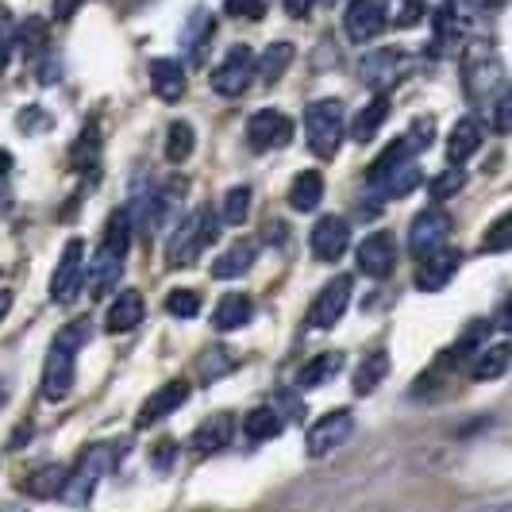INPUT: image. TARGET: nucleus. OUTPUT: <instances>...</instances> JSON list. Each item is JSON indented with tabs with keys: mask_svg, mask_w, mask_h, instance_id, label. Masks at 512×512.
Instances as JSON below:
<instances>
[{
	"mask_svg": "<svg viewBox=\"0 0 512 512\" xmlns=\"http://www.w3.org/2000/svg\"><path fill=\"white\" fill-rule=\"evenodd\" d=\"M347 135V116L339 101H312L305 108V139L316 158H335Z\"/></svg>",
	"mask_w": 512,
	"mask_h": 512,
	"instance_id": "f257e3e1",
	"label": "nucleus"
},
{
	"mask_svg": "<svg viewBox=\"0 0 512 512\" xmlns=\"http://www.w3.org/2000/svg\"><path fill=\"white\" fill-rule=\"evenodd\" d=\"M216 235H220V228H216L212 208L189 212L178 224V231H174L170 247H166V262H170V266H189V262H197L208 243H216Z\"/></svg>",
	"mask_w": 512,
	"mask_h": 512,
	"instance_id": "f03ea898",
	"label": "nucleus"
},
{
	"mask_svg": "<svg viewBox=\"0 0 512 512\" xmlns=\"http://www.w3.org/2000/svg\"><path fill=\"white\" fill-rule=\"evenodd\" d=\"M212 89L220 93V97H243L247 93V85L255 81V54H251V47L247 43H235L224 58H220V66L212 70Z\"/></svg>",
	"mask_w": 512,
	"mask_h": 512,
	"instance_id": "7ed1b4c3",
	"label": "nucleus"
},
{
	"mask_svg": "<svg viewBox=\"0 0 512 512\" xmlns=\"http://www.w3.org/2000/svg\"><path fill=\"white\" fill-rule=\"evenodd\" d=\"M81 289H85V239H70V243L62 247L58 266H54L51 297L58 305H70Z\"/></svg>",
	"mask_w": 512,
	"mask_h": 512,
	"instance_id": "20e7f679",
	"label": "nucleus"
},
{
	"mask_svg": "<svg viewBox=\"0 0 512 512\" xmlns=\"http://www.w3.org/2000/svg\"><path fill=\"white\" fill-rule=\"evenodd\" d=\"M108 462H112V451L108 447H93V451H85L81 462H77L74 474H66V486H62V497L70 501V505H85L89 497H93V489L97 482L104 478V470H108Z\"/></svg>",
	"mask_w": 512,
	"mask_h": 512,
	"instance_id": "39448f33",
	"label": "nucleus"
},
{
	"mask_svg": "<svg viewBox=\"0 0 512 512\" xmlns=\"http://www.w3.org/2000/svg\"><path fill=\"white\" fill-rule=\"evenodd\" d=\"M351 305V278H332L308 308V332H332Z\"/></svg>",
	"mask_w": 512,
	"mask_h": 512,
	"instance_id": "423d86ee",
	"label": "nucleus"
},
{
	"mask_svg": "<svg viewBox=\"0 0 512 512\" xmlns=\"http://www.w3.org/2000/svg\"><path fill=\"white\" fill-rule=\"evenodd\" d=\"M293 139V120L278 108H258L247 120V143L251 151H278Z\"/></svg>",
	"mask_w": 512,
	"mask_h": 512,
	"instance_id": "0eeeda50",
	"label": "nucleus"
},
{
	"mask_svg": "<svg viewBox=\"0 0 512 512\" xmlns=\"http://www.w3.org/2000/svg\"><path fill=\"white\" fill-rule=\"evenodd\" d=\"M359 74L370 89L389 93L401 77L409 74V58H405V51H397V47H382V51H374V54H366V58H362Z\"/></svg>",
	"mask_w": 512,
	"mask_h": 512,
	"instance_id": "6e6552de",
	"label": "nucleus"
},
{
	"mask_svg": "<svg viewBox=\"0 0 512 512\" xmlns=\"http://www.w3.org/2000/svg\"><path fill=\"white\" fill-rule=\"evenodd\" d=\"M355 432V416L347 409H335L328 416H320L312 428H308V455L312 459H324V455H332L339 443H347Z\"/></svg>",
	"mask_w": 512,
	"mask_h": 512,
	"instance_id": "1a4fd4ad",
	"label": "nucleus"
},
{
	"mask_svg": "<svg viewBox=\"0 0 512 512\" xmlns=\"http://www.w3.org/2000/svg\"><path fill=\"white\" fill-rule=\"evenodd\" d=\"M355 262H359V270L366 278H389L393 274V266H397V239H393V231H374V235H366L359 243V251H355Z\"/></svg>",
	"mask_w": 512,
	"mask_h": 512,
	"instance_id": "9d476101",
	"label": "nucleus"
},
{
	"mask_svg": "<svg viewBox=\"0 0 512 512\" xmlns=\"http://www.w3.org/2000/svg\"><path fill=\"white\" fill-rule=\"evenodd\" d=\"M447 235H451V216H447L443 208H424V212L412 220V228H409L412 258L432 255L436 247H443V243H447Z\"/></svg>",
	"mask_w": 512,
	"mask_h": 512,
	"instance_id": "9b49d317",
	"label": "nucleus"
},
{
	"mask_svg": "<svg viewBox=\"0 0 512 512\" xmlns=\"http://www.w3.org/2000/svg\"><path fill=\"white\" fill-rule=\"evenodd\" d=\"M459 266H462L459 251H451V247H436L432 255L420 258L416 289H420V293H439V289H447V282L459 274Z\"/></svg>",
	"mask_w": 512,
	"mask_h": 512,
	"instance_id": "f8f14e48",
	"label": "nucleus"
},
{
	"mask_svg": "<svg viewBox=\"0 0 512 512\" xmlns=\"http://www.w3.org/2000/svg\"><path fill=\"white\" fill-rule=\"evenodd\" d=\"M74 362L77 351L54 343L51 355H47V366H43V397L47 401H66L70 389H74Z\"/></svg>",
	"mask_w": 512,
	"mask_h": 512,
	"instance_id": "ddd939ff",
	"label": "nucleus"
},
{
	"mask_svg": "<svg viewBox=\"0 0 512 512\" xmlns=\"http://www.w3.org/2000/svg\"><path fill=\"white\" fill-rule=\"evenodd\" d=\"M308 247H312V255L320 258V262H335V258L347 255V247H351V228H347V220L343 216H324L312 235H308Z\"/></svg>",
	"mask_w": 512,
	"mask_h": 512,
	"instance_id": "4468645a",
	"label": "nucleus"
},
{
	"mask_svg": "<svg viewBox=\"0 0 512 512\" xmlns=\"http://www.w3.org/2000/svg\"><path fill=\"white\" fill-rule=\"evenodd\" d=\"M343 27H347V39L351 43H370L385 31V12L382 0H351L347 4V16H343Z\"/></svg>",
	"mask_w": 512,
	"mask_h": 512,
	"instance_id": "2eb2a0df",
	"label": "nucleus"
},
{
	"mask_svg": "<svg viewBox=\"0 0 512 512\" xmlns=\"http://www.w3.org/2000/svg\"><path fill=\"white\" fill-rule=\"evenodd\" d=\"M189 382H166V385H158L151 397L143 401V409H139V416H135V424L139 428H151V424H158V420H166L170 412H178L185 401H189Z\"/></svg>",
	"mask_w": 512,
	"mask_h": 512,
	"instance_id": "dca6fc26",
	"label": "nucleus"
},
{
	"mask_svg": "<svg viewBox=\"0 0 512 512\" xmlns=\"http://www.w3.org/2000/svg\"><path fill=\"white\" fill-rule=\"evenodd\" d=\"M420 181H424V174H420L416 158H409V162L393 166L389 174H382V178L374 181V185H370V193H374L378 201H397V197H409Z\"/></svg>",
	"mask_w": 512,
	"mask_h": 512,
	"instance_id": "f3484780",
	"label": "nucleus"
},
{
	"mask_svg": "<svg viewBox=\"0 0 512 512\" xmlns=\"http://www.w3.org/2000/svg\"><path fill=\"white\" fill-rule=\"evenodd\" d=\"M143 316H147L143 293H139V289H124V293H116V301L108 305V332L112 335L135 332V328L143 324Z\"/></svg>",
	"mask_w": 512,
	"mask_h": 512,
	"instance_id": "a211bd4d",
	"label": "nucleus"
},
{
	"mask_svg": "<svg viewBox=\"0 0 512 512\" xmlns=\"http://www.w3.org/2000/svg\"><path fill=\"white\" fill-rule=\"evenodd\" d=\"M151 85L154 93H158V101L174 104L185 97L189 77H185L181 62H174V58H151Z\"/></svg>",
	"mask_w": 512,
	"mask_h": 512,
	"instance_id": "6ab92c4d",
	"label": "nucleus"
},
{
	"mask_svg": "<svg viewBox=\"0 0 512 512\" xmlns=\"http://www.w3.org/2000/svg\"><path fill=\"white\" fill-rule=\"evenodd\" d=\"M385 120H389V93H374V97L355 112V120H351V139H355V143H370V139L382 131Z\"/></svg>",
	"mask_w": 512,
	"mask_h": 512,
	"instance_id": "aec40b11",
	"label": "nucleus"
},
{
	"mask_svg": "<svg viewBox=\"0 0 512 512\" xmlns=\"http://www.w3.org/2000/svg\"><path fill=\"white\" fill-rule=\"evenodd\" d=\"M478 147H482V124L474 116L455 120V128L447 135V158H451V166H462L470 154H478Z\"/></svg>",
	"mask_w": 512,
	"mask_h": 512,
	"instance_id": "412c9836",
	"label": "nucleus"
},
{
	"mask_svg": "<svg viewBox=\"0 0 512 512\" xmlns=\"http://www.w3.org/2000/svg\"><path fill=\"white\" fill-rule=\"evenodd\" d=\"M251 316H255L251 297H247V293H228V297L216 305V312H212V328H216V332H239V328L251 324Z\"/></svg>",
	"mask_w": 512,
	"mask_h": 512,
	"instance_id": "4be33fe9",
	"label": "nucleus"
},
{
	"mask_svg": "<svg viewBox=\"0 0 512 512\" xmlns=\"http://www.w3.org/2000/svg\"><path fill=\"white\" fill-rule=\"evenodd\" d=\"M343 362L347 355L343 351H320L316 359H308L301 366V374H297V389H320V385H328L343 370Z\"/></svg>",
	"mask_w": 512,
	"mask_h": 512,
	"instance_id": "5701e85b",
	"label": "nucleus"
},
{
	"mask_svg": "<svg viewBox=\"0 0 512 512\" xmlns=\"http://www.w3.org/2000/svg\"><path fill=\"white\" fill-rule=\"evenodd\" d=\"M255 255L258 247L255 243H247V239H239L235 247H228L224 255L212 262V278H220V282H231V278H243L251 266H255Z\"/></svg>",
	"mask_w": 512,
	"mask_h": 512,
	"instance_id": "b1692460",
	"label": "nucleus"
},
{
	"mask_svg": "<svg viewBox=\"0 0 512 512\" xmlns=\"http://www.w3.org/2000/svg\"><path fill=\"white\" fill-rule=\"evenodd\" d=\"M212 31H216V20H212V12L208 8H193L189 12V24H185V35H181V47L189 58H205L208 43H212Z\"/></svg>",
	"mask_w": 512,
	"mask_h": 512,
	"instance_id": "393cba45",
	"label": "nucleus"
},
{
	"mask_svg": "<svg viewBox=\"0 0 512 512\" xmlns=\"http://www.w3.org/2000/svg\"><path fill=\"white\" fill-rule=\"evenodd\" d=\"M231 432H235V420H231L228 412H216V416H208L205 424L193 432V451H201V455H212V451L228 447Z\"/></svg>",
	"mask_w": 512,
	"mask_h": 512,
	"instance_id": "a878e982",
	"label": "nucleus"
},
{
	"mask_svg": "<svg viewBox=\"0 0 512 512\" xmlns=\"http://www.w3.org/2000/svg\"><path fill=\"white\" fill-rule=\"evenodd\" d=\"M293 58H297V51H293V43H270L266 51L255 58V74L266 81V85H278L285 74H289V66H293Z\"/></svg>",
	"mask_w": 512,
	"mask_h": 512,
	"instance_id": "bb28decb",
	"label": "nucleus"
},
{
	"mask_svg": "<svg viewBox=\"0 0 512 512\" xmlns=\"http://www.w3.org/2000/svg\"><path fill=\"white\" fill-rule=\"evenodd\" d=\"M324 201V174L320 170H305L293 178V189H289V205L297 212H316Z\"/></svg>",
	"mask_w": 512,
	"mask_h": 512,
	"instance_id": "cd10ccee",
	"label": "nucleus"
},
{
	"mask_svg": "<svg viewBox=\"0 0 512 512\" xmlns=\"http://www.w3.org/2000/svg\"><path fill=\"white\" fill-rule=\"evenodd\" d=\"M120 274H124V258L97 251V258L89 262V293H93V297L112 293V289H116V282H120Z\"/></svg>",
	"mask_w": 512,
	"mask_h": 512,
	"instance_id": "c85d7f7f",
	"label": "nucleus"
},
{
	"mask_svg": "<svg viewBox=\"0 0 512 512\" xmlns=\"http://www.w3.org/2000/svg\"><path fill=\"white\" fill-rule=\"evenodd\" d=\"M285 420L278 416V409H251L243 416V436L251 439V443H270L274 436H282Z\"/></svg>",
	"mask_w": 512,
	"mask_h": 512,
	"instance_id": "c756f323",
	"label": "nucleus"
},
{
	"mask_svg": "<svg viewBox=\"0 0 512 512\" xmlns=\"http://www.w3.org/2000/svg\"><path fill=\"white\" fill-rule=\"evenodd\" d=\"M505 370H509V343L501 339L493 347H482L478 362L470 366V378L474 382H497V378H505Z\"/></svg>",
	"mask_w": 512,
	"mask_h": 512,
	"instance_id": "7c9ffc66",
	"label": "nucleus"
},
{
	"mask_svg": "<svg viewBox=\"0 0 512 512\" xmlns=\"http://www.w3.org/2000/svg\"><path fill=\"white\" fill-rule=\"evenodd\" d=\"M128 247H131V212L128 208H120V212H112V216H108L101 251L104 255L128 258Z\"/></svg>",
	"mask_w": 512,
	"mask_h": 512,
	"instance_id": "2f4dec72",
	"label": "nucleus"
},
{
	"mask_svg": "<svg viewBox=\"0 0 512 512\" xmlns=\"http://www.w3.org/2000/svg\"><path fill=\"white\" fill-rule=\"evenodd\" d=\"M385 374H389V355H385V351H370V355L362 359L359 370H355V393H359V397H370V393L385 382Z\"/></svg>",
	"mask_w": 512,
	"mask_h": 512,
	"instance_id": "473e14b6",
	"label": "nucleus"
},
{
	"mask_svg": "<svg viewBox=\"0 0 512 512\" xmlns=\"http://www.w3.org/2000/svg\"><path fill=\"white\" fill-rule=\"evenodd\" d=\"M66 466H43V470H35L31 478H24V493L27 497H54V493H62V486H66Z\"/></svg>",
	"mask_w": 512,
	"mask_h": 512,
	"instance_id": "72a5a7b5",
	"label": "nucleus"
},
{
	"mask_svg": "<svg viewBox=\"0 0 512 512\" xmlns=\"http://www.w3.org/2000/svg\"><path fill=\"white\" fill-rule=\"evenodd\" d=\"M193 147H197V131H193V124H189V120H174L170 131H166V158H170L174 166H181V162L193 154Z\"/></svg>",
	"mask_w": 512,
	"mask_h": 512,
	"instance_id": "f704fd0d",
	"label": "nucleus"
},
{
	"mask_svg": "<svg viewBox=\"0 0 512 512\" xmlns=\"http://www.w3.org/2000/svg\"><path fill=\"white\" fill-rule=\"evenodd\" d=\"M409 158H416V154H412V147L405 143V135H401V139H393V143H389V147L370 162V170H366V185H374L382 174H389L393 166H401V162H409Z\"/></svg>",
	"mask_w": 512,
	"mask_h": 512,
	"instance_id": "c9c22d12",
	"label": "nucleus"
},
{
	"mask_svg": "<svg viewBox=\"0 0 512 512\" xmlns=\"http://www.w3.org/2000/svg\"><path fill=\"white\" fill-rule=\"evenodd\" d=\"M251 185H231L228 193H224V212H220V220L228 224V228H239L247 216H251Z\"/></svg>",
	"mask_w": 512,
	"mask_h": 512,
	"instance_id": "e433bc0d",
	"label": "nucleus"
},
{
	"mask_svg": "<svg viewBox=\"0 0 512 512\" xmlns=\"http://www.w3.org/2000/svg\"><path fill=\"white\" fill-rule=\"evenodd\" d=\"M382 12H385V24L393 27H405V24H416L420 16H424V4L420 0H382Z\"/></svg>",
	"mask_w": 512,
	"mask_h": 512,
	"instance_id": "4c0bfd02",
	"label": "nucleus"
},
{
	"mask_svg": "<svg viewBox=\"0 0 512 512\" xmlns=\"http://www.w3.org/2000/svg\"><path fill=\"white\" fill-rule=\"evenodd\" d=\"M166 312L178 316V320H193V316L201 312V293H197V289H174V293L166 297Z\"/></svg>",
	"mask_w": 512,
	"mask_h": 512,
	"instance_id": "58836bf2",
	"label": "nucleus"
},
{
	"mask_svg": "<svg viewBox=\"0 0 512 512\" xmlns=\"http://www.w3.org/2000/svg\"><path fill=\"white\" fill-rule=\"evenodd\" d=\"M509 243H512V220L509 216H497L493 228L486 231V239H482V251H489V255H505Z\"/></svg>",
	"mask_w": 512,
	"mask_h": 512,
	"instance_id": "ea45409f",
	"label": "nucleus"
},
{
	"mask_svg": "<svg viewBox=\"0 0 512 512\" xmlns=\"http://www.w3.org/2000/svg\"><path fill=\"white\" fill-rule=\"evenodd\" d=\"M462 185H466V174H462V166H451V170H443L439 178H432L428 185V193L436 197V201H447V197H455Z\"/></svg>",
	"mask_w": 512,
	"mask_h": 512,
	"instance_id": "a19ab883",
	"label": "nucleus"
},
{
	"mask_svg": "<svg viewBox=\"0 0 512 512\" xmlns=\"http://www.w3.org/2000/svg\"><path fill=\"white\" fill-rule=\"evenodd\" d=\"M12 47H16V20H12V12L0 4V74L8 70Z\"/></svg>",
	"mask_w": 512,
	"mask_h": 512,
	"instance_id": "79ce46f5",
	"label": "nucleus"
},
{
	"mask_svg": "<svg viewBox=\"0 0 512 512\" xmlns=\"http://www.w3.org/2000/svg\"><path fill=\"white\" fill-rule=\"evenodd\" d=\"M89 335H93L89 320H74V324H66L62 332L54 335V343H62V347H70V351H81V347L89 343Z\"/></svg>",
	"mask_w": 512,
	"mask_h": 512,
	"instance_id": "37998d69",
	"label": "nucleus"
},
{
	"mask_svg": "<svg viewBox=\"0 0 512 512\" xmlns=\"http://www.w3.org/2000/svg\"><path fill=\"white\" fill-rule=\"evenodd\" d=\"M224 12H228L231 20H262L266 4L262 0H224Z\"/></svg>",
	"mask_w": 512,
	"mask_h": 512,
	"instance_id": "c03bdc74",
	"label": "nucleus"
},
{
	"mask_svg": "<svg viewBox=\"0 0 512 512\" xmlns=\"http://www.w3.org/2000/svg\"><path fill=\"white\" fill-rule=\"evenodd\" d=\"M47 128H51V112H43V108H35V104L20 112V131H24V135H43Z\"/></svg>",
	"mask_w": 512,
	"mask_h": 512,
	"instance_id": "a18cd8bd",
	"label": "nucleus"
},
{
	"mask_svg": "<svg viewBox=\"0 0 512 512\" xmlns=\"http://www.w3.org/2000/svg\"><path fill=\"white\" fill-rule=\"evenodd\" d=\"M432 139H436V128H432V120H416L409 128V135H405V143L412 147V154L428 151L432 147Z\"/></svg>",
	"mask_w": 512,
	"mask_h": 512,
	"instance_id": "49530a36",
	"label": "nucleus"
},
{
	"mask_svg": "<svg viewBox=\"0 0 512 512\" xmlns=\"http://www.w3.org/2000/svg\"><path fill=\"white\" fill-rule=\"evenodd\" d=\"M231 366H235V359H231V355H224V347H212L205 359H201V370L208 374V382H212V378H220V374H224V370H231Z\"/></svg>",
	"mask_w": 512,
	"mask_h": 512,
	"instance_id": "de8ad7c7",
	"label": "nucleus"
},
{
	"mask_svg": "<svg viewBox=\"0 0 512 512\" xmlns=\"http://www.w3.org/2000/svg\"><path fill=\"white\" fill-rule=\"evenodd\" d=\"M97 158V128L81 131V139H77L74 147V162L81 166V162H93Z\"/></svg>",
	"mask_w": 512,
	"mask_h": 512,
	"instance_id": "09e8293b",
	"label": "nucleus"
},
{
	"mask_svg": "<svg viewBox=\"0 0 512 512\" xmlns=\"http://www.w3.org/2000/svg\"><path fill=\"white\" fill-rule=\"evenodd\" d=\"M16 39H24L27 51H31V47H39V43H43V20H27L24 31H16Z\"/></svg>",
	"mask_w": 512,
	"mask_h": 512,
	"instance_id": "8fccbe9b",
	"label": "nucleus"
},
{
	"mask_svg": "<svg viewBox=\"0 0 512 512\" xmlns=\"http://www.w3.org/2000/svg\"><path fill=\"white\" fill-rule=\"evenodd\" d=\"M493 128L501 131V135H509V97H497V108H493Z\"/></svg>",
	"mask_w": 512,
	"mask_h": 512,
	"instance_id": "3c124183",
	"label": "nucleus"
},
{
	"mask_svg": "<svg viewBox=\"0 0 512 512\" xmlns=\"http://www.w3.org/2000/svg\"><path fill=\"white\" fill-rule=\"evenodd\" d=\"M174 455H178V443H174V439H162V447H158V466H162V470H166V466H170V459H174Z\"/></svg>",
	"mask_w": 512,
	"mask_h": 512,
	"instance_id": "603ef678",
	"label": "nucleus"
},
{
	"mask_svg": "<svg viewBox=\"0 0 512 512\" xmlns=\"http://www.w3.org/2000/svg\"><path fill=\"white\" fill-rule=\"evenodd\" d=\"M81 0H54V20H70Z\"/></svg>",
	"mask_w": 512,
	"mask_h": 512,
	"instance_id": "864d4df0",
	"label": "nucleus"
},
{
	"mask_svg": "<svg viewBox=\"0 0 512 512\" xmlns=\"http://www.w3.org/2000/svg\"><path fill=\"white\" fill-rule=\"evenodd\" d=\"M312 4H316V0H285V12H289V16H308Z\"/></svg>",
	"mask_w": 512,
	"mask_h": 512,
	"instance_id": "5fc2aeb1",
	"label": "nucleus"
},
{
	"mask_svg": "<svg viewBox=\"0 0 512 512\" xmlns=\"http://www.w3.org/2000/svg\"><path fill=\"white\" fill-rule=\"evenodd\" d=\"M8 308H12V289H0V320L8 316Z\"/></svg>",
	"mask_w": 512,
	"mask_h": 512,
	"instance_id": "6e6d98bb",
	"label": "nucleus"
},
{
	"mask_svg": "<svg viewBox=\"0 0 512 512\" xmlns=\"http://www.w3.org/2000/svg\"><path fill=\"white\" fill-rule=\"evenodd\" d=\"M8 170H12V154L0 147V174H8Z\"/></svg>",
	"mask_w": 512,
	"mask_h": 512,
	"instance_id": "4d7b16f0",
	"label": "nucleus"
}]
</instances>
